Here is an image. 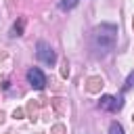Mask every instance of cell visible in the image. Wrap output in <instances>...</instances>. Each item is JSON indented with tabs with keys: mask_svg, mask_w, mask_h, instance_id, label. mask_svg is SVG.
<instances>
[{
	"mask_svg": "<svg viewBox=\"0 0 134 134\" xmlns=\"http://www.w3.org/2000/svg\"><path fill=\"white\" fill-rule=\"evenodd\" d=\"M109 134H124V126L119 121H111L109 126Z\"/></svg>",
	"mask_w": 134,
	"mask_h": 134,
	"instance_id": "6",
	"label": "cell"
},
{
	"mask_svg": "<svg viewBox=\"0 0 134 134\" xmlns=\"http://www.w3.org/2000/svg\"><path fill=\"white\" fill-rule=\"evenodd\" d=\"M117 42V25L113 23H100L90 31V50L94 59L107 57Z\"/></svg>",
	"mask_w": 134,
	"mask_h": 134,
	"instance_id": "1",
	"label": "cell"
},
{
	"mask_svg": "<svg viewBox=\"0 0 134 134\" xmlns=\"http://www.w3.org/2000/svg\"><path fill=\"white\" fill-rule=\"evenodd\" d=\"M36 57H38V61H42V63L48 65V67H52V65L57 63V52H54V48H52L48 42H44V40H40V42L36 44Z\"/></svg>",
	"mask_w": 134,
	"mask_h": 134,
	"instance_id": "2",
	"label": "cell"
},
{
	"mask_svg": "<svg viewBox=\"0 0 134 134\" xmlns=\"http://www.w3.org/2000/svg\"><path fill=\"white\" fill-rule=\"evenodd\" d=\"M77 6V0H59V8L61 10H71Z\"/></svg>",
	"mask_w": 134,
	"mask_h": 134,
	"instance_id": "5",
	"label": "cell"
},
{
	"mask_svg": "<svg viewBox=\"0 0 134 134\" xmlns=\"http://www.w3.org/2000/svg\"><path fill=\"white\" fill-rule=\"evenodd\" d=\"M98 107H100V109H105V111L115 113V111H119V109L124 107V98H121V96L103 94V96H100V100H98Z\"/></svg>",
	"mask_w": 134,
	"mask_h": 134,
	"instance_id": "4",
	"label": "cell"
},
{
	"mask_svg": "<svg viewBox=\"0 0 134 134\" xmlns=\"http://www.w3.org/2000/svg\"><path fill=\"white\" fill-rule=\"evenodd\" d=\"M21 31H23V19H21L19 23H15V25H13V29H10V38L21 36Z\"/></svg>",
	"mask_w": 134,
	"mask_h": 134,
	"instance_id": "7",
	"label": "cell"
},
{
	"mask_svg": "<svg viewBox=\"0 0 134 134\" xmlns=\"http://www.w3.org/2000/svg\"><path fill=\"white\" fill-rule=\"evenodd\" d=\"M132 84H134V73H130V75H128V82H126V86H124V90H128V88H130Z\"/></svg>",
	"mask_w": 134,
	"mask_h": 134,
	"instance_id": "8",
	"label": "cell"
},
{
	"mask_svg": "<svg viewBox=\"0 0 134 134\" xmlns=\"http://www.w3.org/2000/svg\"><path fill=\"white\" fill-rule=\"evenodd\" d=\"M27 82H29V86L34 90H42L46 86V75H44V71L40 67H29L27 69Z\"/></svg>",
	"mask_w": 134,
	"mask_h": 134,
	"instance_id": "3",
	"label": "cell"
}]
</instances>
